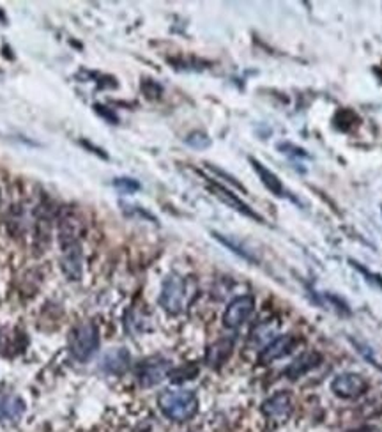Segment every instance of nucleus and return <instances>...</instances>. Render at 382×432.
<instances>
[{
  "mask_svg": "<svg viewBox=\"0 0 382 432\" xmlns=\"http://www.w3.org/2000/svg\"><path fill=\"white\" fill-rule=\"evenodd\" d=\"M354 268H358L359 271H363V273H365L366 277H368V280H370V278H372V280H374L375 284H377V286L381 287V289H382V277H379V275H372V273H368V271H366L365 268H361V266H358V262H354Z\"/></svg>",
  "mask_w": 382,
  "mask_h": 432,
  "instance_id": "nucleus-19",
  "label": "nucleus"
},
{
  "mask_svg": "<svg viewBox=\"0 0 382 432\" xmlns=\"http://www.w3.org/2000/svg\"><path fill=\"white\" fill-rule=\"evenodd\" d=\"M301 342V338H298L295 335H280L275 340H271L266 347L260 351L259 354V363L260 365H269L273 361L280 360V358L291 354L295 349V345Z\"/></svg>",
  "mask_w": 382,
  "mask_h": 432,
  "instance_id": "nucleus-6",
  "label": "nucleus"
},
{
  "mask_svg": "<svg viewBox=\"0 0 382 432\" xmlns=\"http://www.w3.org/2000/svg\"><path fill=\"white\" fill-rule=\"evenodd\" d=\"M262 413L266 415L267 420L275 422V424H283V422H286L292 413L291 395L285 392L275 393V395L271 397V399H267L262 404Z\"/></svg>",
  "mask_w": 382,
  "mask_h": 432,
  "instance_id": "nucleus-7",
  "label": "nucleus"
},
{
  "mask_svg": "<svg viewBox=\"0 0 382 432\" xmlns=\"http://www.w3.org/2000/svg\"><path fill=\"white\" fill-rule=\"evenodd\" d=\"M25 404L20 397L0 393V422L18 420L24 415Z\"/></svg>",
  "mask_w": 382,
  "mask_h": 432,
  "instance_id": "nucleus-15",
  "label": "nucleus"
},
{
  "mask_svg": "<svg viewBox=\"0 0 382 432\" xmlns=\"http://www.w3.org/2000/svg\"><path fill=\"white\" fill-rule=\"evenodd\" d=\"M188 291H190L188 289V282L184 278L177 277V275H170L163 284L159 303L170 313L183 312L184 306L188 305V296H190Z\"/></svg>",
  "mask_w": 382,
  "mask_h": 432,
  "instance_id": "nucleus-3",
  "label": "nucleus"
},
{
  "mask_svg": "<svg viewBox=\"0 0 382 432\" xmlns=\"http://www.w3.org/2000/svg\"><path fill=\"white\" fill-rule=\"evenodd\" d=\"M69 351L78 361H87L100 345V334L94 322H80L71 329L68 338Z\"/></svg>",
  "mask_w": 382,
  "mask_h": 432,
  "instance_id": "nucleus-2",
  "label": "nucleus"
},
{
  "mask_svg": "<svg viewBox=\"0 0 382 432\" xmlns=\"http://www.w3.org/2000/svg\"><path fill=\"white\" fill-rule=\"evenodd\" d=\"M186 144L193 149H207V147L211 146V139L206 135V133H200V131H195V133H191L190 137L186 139Z\"/></svg>",
  "mask_w": 382,
  "mask_h": 432,
  "instance_id": "nucleus-17",
  "label": "nucleus"
},
{
  "mask_svg": "<svg viewBox=\"0 0 382 432\" xmlns=\"http://www.w3.org/2000/svg\"><path fill=\"white\" fill-rule=\"evenodd\" d=\"M129 361H131V356L126 349H111L110 353L104 354V358L101 360V369L108 374H122L129 367Z\"/></svg>",
  "mask_w": 382,
  "mask_h": 432,
  "instance_id": "nucleus-11",
  "label": "nucleus"
},
{
  "mask_svg": "<svg viewBox=\"0 0 382 432\" xmlns=\"http://www.w3.org/2000/svg\"><path fill=\"white\" fill-rule=\"evenodd\" d=\"M113 187L120 191V193H135L140 190V182L131 178H119L113 181Z\"/></svg>",
  "mask_w": 382,
  "mask_h": 432,
  "instance_id": "nucleus-16",
  "label": "nucleus"
},
{
  "mask_svg": "<svg viewBox=\"0 0 382 432\" xmlns=\"http://www.w3.org/2000/svg\"><path fill=\"white\" fill-rule=\"evenodd\" d=\"M158 406L172 422L191 420L199 411V399L191 390H165L159 393Z\"/></svg>",
  "mask_w": 382,
  "mask_h": 432,
  "instance_id": "nucleus-1",
  "label": "nucleus"
},
{
  "mask_svg": "<svg viewBox=\"0 0 382 432\" xmlns=\"http://www.w3.org/2000/svg\"><path fill=\"white\" fill-rule=\"evenodd\" d=\"M368 381L356 372L338 374L331 383V392L340 399H356L368 392Z\"/></svg>",
  "mask_w": 382,
  "mask_h": 432,
  "instance_id": "nucleus-4",
  "label": "nucleus"
},
{
  "mask_svg": "<svg viewBox=\"0 0 382 432\" xmlns=\"http://www.w3.org/2000/svg\"><path fill=\"white\" fill-rule=\"evenodd\" d=\"M250 163H251V165H253L255 172L259 174V178H260V181H262L264 187H266L267 190L271 191V193L276 195V197H289V193H286L285 187H283V182L280 181V178L275 174V172H271L269 169L264 167V165L259 162V159L250 158Z\"/></svg>",
  "mask_w": 382,
  "mask_h": 432,
  "instance_id": "nucleus-12",
  "label": "nucleus"
},
{
  "mask_svg": "<svg viewBox=\"0 0 382 432\" xmlns=\"http://www.w3.org/2000/svg\"><path fill=\"white\" fill-rule=\"evenodd\" d=\"M320 363H322V354L317 353V351H308V353H302L301 356L295 358V360L286 367L285 376L291 381H298L299 377H302L304 374L310 372V370L317 369Z\"/></svg>",
  "mask_w": 382,
  "mask_h": 432,
  "instance_id": "nucleus-8",
  "label": "nucleus"
},
{
  "mask_svg": "<svg viewBox=\"0 0 382 432\" xmlns=\"http://www.w3.org/2000/svg\"><path fill=\"white\" fill-rule=\"evenodd\" d=\"M197 372H199V369H197V367H193L191 370H186V367H183V369L170 370V372H168V377H170L174 383H181V381L193 379V377L197 376Z\"/></svg>",
  "mask_w": 382,
  "mask_h": 432,
  "instance_id": "nucleus-18",
  "label": "nucleus"
},
{
  "mask_svg": "<svg viewBox=\"0 0 382 432\" xmlns=\"http://www.w3.org/2000/svg\"><path fill=\"white\" fill-rule=\"evenodd\" d=\"M374 429L372 427H359V429H354V431H347V432H372Z\"/></svg>",
  "mask_w": 382,
  "mask_h": 432,
  "instance_id": "nucleus-20",
  "label": "nucleus"
},
{
  "mask_svg": "<svg viewBox=\"0 0 382 432\" xmlns=\"http://www.w3.org/2000/svg\"><path fill=\"white\" fill-rule=\"evenodd\" d=\"M168 374L167 361H145L138 370V381L142 386H154Z\"/></svg>",
  "mask_w": 382,
  "mask_h": 432,
  "instance_id": "nucleus-10",
  "label": "nucleus"
},
{
  "mask_svg": "<svg viewBox=\"0 0 382 432\" xmlns=\"http://www.w3.org/2000/svg\"><path fill=\"white\" fill-rule=\"evenodd\" d=\"M211 188H212V191H215L216 197L221 198V200L225 204H228V207H234L235 211H239V213L244 214V216H250V218L259 220V222H262V216H259V214L255 213V211L251 209L250 206H246V204H244L243 200H239V198L235 197V195L232 193V191H228L227 188L219 187V184H216V182H215V184H211Z\"/></svg>",
  "mask_w": 382,
  "mask_h": 432,
  "instance_id": "nucleus-14",
  "label": "nucleus"
},
{
  "mask_svg": "<svg viewBox=\"0 0 382 432\" xmlns=\"http://www.w3.org/2000/svg\"><path fill=\"white\" fill-rule=\"evenodd\" d=\"M255 309V300L250 294H244V296H239L235 300H232L230 305L227 306L225 313H223V325L227 326L228 329H235L239 326H243L248 321Z\"/></svg>",
  "mask_w": 382,
  "mask_h": 432,
  "instance_id": "nucleus-5",
  "label": "nucleus"
},
{
  "mask_svg": "<svg viewBox=\"0 0 382 432\" xmlns=\"http://www.w3.org/2000/svg\"><path fill=\"white\" fill-rule=\"evenodd\" d=\"M232 349H234V340H232V338H221V340L209 345V349H207L206 353L207 365H209V367H215V369L221 367V365L230 358Z\"/></svg>",
  "mask_w": 382,
  "mask_h": 432,
  "instance_id": "nucleus-13",
  "label": "nucleus"
},
{
  "mask_svg": "<svg viewBox=\"0 0 382 432\" xmlns=\"http://www.w3.org/2000/svg\"><path fill=\"white\" fill-rule=\"evenodd\" d=\"M62 270L71 280L82 278V252L78 243H62Z\"/></svg>",
  "mask_w": 382,
  "mask_h": 432,
  "instance_id": "nucleus-9",
  "label": "nucleus"
}]
</instances>
